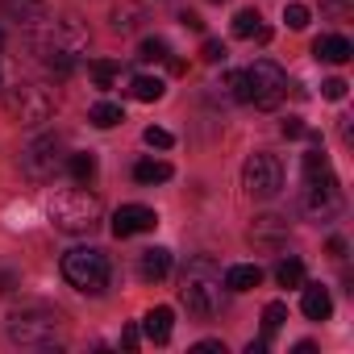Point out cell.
Masks as SVG:
<instances>
[{"mask_svg":"<svg viewBox=\"0 0 354 354\" xmlns=\"http://www.w3.org/2000/svg\"><path fill=\"white\" fill-rule=\"evenodd\" d=\"M242 188L259 201H271L283 188V162L275 154H250L242 167Z\"/></svg>","mask_w":354,"mask_h":354,"instance_id":"cell-7","label":"cell"},{"mask_svg":"<svg viewBox=\"0 0 354 354\" xmlns=\"http://www.w3.org/2000/svg\"><path fill=\"white\" fill-rule=\"evenodd\" d=\"M167 55H171V46H167L162 38H146V42L138 46V59H142V63H162Z\"/></svg>","mask_w":354,"mask_h":354,"instance_id":"cell-28","label":"cell"},{"mask_svg":"<svg viewBox=\"0 0 354 354\" xmlns=\"http://www.w3.org/2000/svg\"><path fill=\"white\" fill-rule=\"evenodd\" d=\"M142 138H146V146H154V150H171V146H175V138H171L162 125H150Z\"/></svg>","mask_w":354,"mask_h":354,"instance_id":"cell-32","label":"cell"},{"mask_svg":"<svg viewBox=\"0 0 354 354\" xmlns=\"http://www.w3.org/2000/svg\"><path fill=\"white\" fill-rule=\"evenodd\" d=\"M142 333L150 337V342H171V333H175V313L167 308V304H158V308H150L146 317H142Z\"/></svg>","mask_w":354,"mask_h":354,"instance_id":"cell-15","label":"cell"},{"mask_svg":"<svg viewBox=\"0 0 354 354\" xmlns=\"http://www.w3.org/2000/svg\"><path fill=\"white\" fill-rule=\"evenodd\" d=\"M259 283H263V267H254V263H238V267L225 271V288L230 292H250Z\"/></svg>","mask_w":354,"mask_h":354,"instance_id":"cell-17","label":"cell"},{"mask_svg":"<svg viewBox=\"0 0 354 354\" xmlns=\"http://www.w3.org/2000/svg\"><path fill=\"white\" fill-rule=\"evenodd\" d=\"M192 350H196V354H225V346H221V342H213V337H209V342H196Z\"/></svg>","mask_w":354,"mask_h":354,"instance_id":"cell-38","label":"cell"},{"mask_svg":"<svg viewBox=\"0 0 354 354\" xmlns=\"http://www.w3.org/2000/svg\"><path fill=\"white\" fill-rule=\"evenodd\" d=\"M246 88H250V104H259V109H275V104L283 100V92H288V75H283L279 63H271V59H254V63L246 67Z\"/></svg>","mask_w":354,"mask_h":354,"instance_id":"cell-6","label":"cell"},{"mask_svg":"<svg viewBox=\"0 0 354 354\" xmlns=\"http://www.w3.org/2000/svg\"><path fill=\"white\" fill-rule=\"evenodd\" d=\"M225 88H230V96H234V100H242V104H250V88H246V71H230V75H225Z\"/></svg>","mask_w":354,"mask_h":354,"instance_id":"cell-30","label":"cell"},{"mask_svg":"<svg viewBox=\"0 0 354 354\" xmlns=\"http://www.w3.org/2000/svg\"><path fill=\"white\" fill-rule=\"evenodd\" d=\"M0 84H5V75H0Z\"/></svg>","mask_w":354,"mask_h":354,"instance_id":"cell-42","label":"cell"},{"mask_svg":"<svg viewBox=\"0 0 354 354\" xmlns=\"http://www.w3.org/2000/svg\"><path fill=\"white\" fill-rule=\"evenodd\" d=\"M5 109H9V117L21 121V125H42V121L55 117V96H50V88H42V84H17V88L5 96Z\"/></svg>","mask_w":354,"mask_h":354,"instance_id":"cell-4","label":"cell"},{"mask_svg":"<svg viewBox=\"0 0 354 354\" xmlns=\"http://www.w3.org/2000/svg\"><path fill=\"white\" fill-rule=\"evenodd\" d=\"M300 288H304V300H300L304 317H308V321H329V313H333L329 288H321V283H300Z\"/></svg>","mask_w":354,"mask_h":354,"instance_id":"cell-16","label":"cell"},{"mask_svg":"<svg viewBox=\"0 0 354 354\" xmlns=\"http://www.w3.org/2000/svg\"><path fill=\"white\" fill-rule=\"evenodd\" d=\"M329 254H333V259H346V242H342V238H333V242H329Z\"/></svg>","mask_w":354,"mask_h":354,"instance_id":"cell-40","label":"cell"},{"mask_svg":"<svg viewBox=\"0 0 354 354\" xmlns=\"http://www.w3.org/2000/svg\"><path fill=\"white\" fill-rule=\"evenodd\" d=\"M63 275H67L71 288H80V292H88V296H100V292L109 288L113 267H109L104 250H96V246H75V250L63 254Z\"/></svg>","mask_w":354,"mask_h":354,"instance_id":"cell-3","label":"cell"},{"mask_svg":"<svg viewBox=\"0 0 354 354\" xmlns=\"http://www.w3.org/2000/svg\"><path fill=\"white\" fill-rule=\"evenodd\" d=\"M5 333H9L13 346H50L59 337V317L46 313V308H26V313L9 317Z\"/></svg>","mask_w":354,"mask_h":354,"instance_id":"cell-5","label":"cell"},{"mask_svg":"<svg viewBox=\"0 0 354 354\" xmlns=\"http://www.w3.org/2000/svg\"><path fill=\"white\" fill-rule=\"evenodd\" d=\"M283 21H288V30H304L308 26V5H288L283 9Z\"/></svg>","mask_w":354,"mask_h":354,"instance_id":"cell-33","label":"cell"},{"mask_svg":"<svg viewBox=\"0 0 354 354\" xmlns=\"http://www.w3.org/2000/svg\"><path fill=\"white\" fill-rule=\"evenodd\" d=\"M0 9L9 17H21V21H38L42 17V0H0Z\"/></svg>","mask_w":354,"mask_h":354,"instance_id":"cell-25","label":"cell"},{"mask_svg":"<svg viewBox=\"0 0 354 354\" xmlns=\"http://www.w3.org/2000/svg\"><path fill=\"white\" fill-rule=\"evenodd\" d=\"M162 92H167V84L158 75H133L129 80V96L133 100H146L150 104V100H162Z\"/></svg>","mask_w":354,"mask_h":354,"instance_id":"cell-20","label":"cell"},{"mask_svg":"<svg viewBox=\"0 0 354 354\" xmlns=\"http://www.w3.org/2000/svg\"><path fill=\"white\" fill-rule=\"evenodd\" d=\"M225 42H217V38H205V46H201V59L205 63H225Z\"/></svg>","mask_w":354,"mask_h":354,"instance_id":"cell-34","label":"cell"},{"mask_svg":"<svg viewBox=\"0 0 354 354\" xmlns=\"http://www.w3.org/2000/svg\"><path fill=\"white\" fill-rule=\"evenodd\" d=\"M234 34H238V38H254V42H267V38H271V30L263 26L259 9H242V13L234 17Z\"/></svg>","mask_w":354,"mask_h":354,"instance_id":"cell-18","label":"cell"},{"mask_svg":"<svg viewBox=\"0 0 354 354\" xmlns=\"http://www.w3.org/2000/svg\"><path fill=\"white\" fill-rule=\"evenodd\" d=\"M133 180L138 184H167L171 180V162L167 158H142L133 167Z\"/></svg>","mask_w":354,"mask_h":354,"instance_id":"cell-19","label":"cell"},{"mask_svg":"<svg viewBox=\"0 0 354 354\" xmlns=\"http://www.w3.org/2000/svg\"><path fill=\"white\" fill-rule=\"evenodd\" d=\"M88 42V34L75 26V21H50L42 30H34V50L46 59V55H80Z\"/></svg>","mask_w":354,"mask_h":354,"instance_id":"cell-9","label":"cell"},{"mask_svg":"<svg viewBox=\"0 0 354 354\" xmlns=\"http://www.w3.org/2000/svg\"><path fill=\"white\" fill-rule=\"evenodd\" d=\"M63 167V142L55 138V133H46V138H34L26 150H21V171L30 175V180H55V171Z\"/></svg>","mask_w":354,"mask_h":354,"instance_id":"cell-8","label":"cell"},{"mask_svg":"<svg viewBox=\"0 0 354 354\" xmlns=\"http://www.w3.org/2000/svg\"><path fill=\"white\" fill-rule=\"evenodd\" d=\"M138 342H142V333H138V325H129V329H121V346H125V350H138Z\"/></svg>","mask_w":354,"mask_h":354,"instance_id":"cell-37","label":"cell"},{"mask_svg":"<svg viewBox=\"0 0 354 354\" xmlns=\"http://www.w3.org/2000/svg\"><path fill=\"white\" fill-rule=\"evenodd\" d=\"M67 171H71L75 184H92V180H96V154H88V150L67 154Z\"/></svg>","mask_w":354,"mask_h":354,"instance_id":"cell-21","label":"cell"},{"mask_svg":"<svg viewBox=\"0 0 354 354\" xmlns=\"http://www.w3.org/2000/svg\"><path fill=\"white\" fill-rule=\"evenodd\" d=\"M275 279H279V288H300L304 283V263L300 259H283L275 267Z\"/></svg>","mask_w":354,"mask_h":354,"instance_id":"cell-26","label":"cell"},{"mask_svg":"<svg viewBox=\"0 0 354 354\" xmlns=\"http://www.w3.org/2000/svg\"><path fill=\"white\" fill-rule=\"evenodd\" d=\"M313 55H317L321 63H333V67H342V63H350L354 46H350V38H342V34H321V38L313 42Z\"/></svg>","mask_w":354,"mask_h":354,"instance_id":"cell-12","label":"cell"},{"mask_svg":"<svg viewBox=\"0 0 354 354\" xmlns=\"http://www.w3.org/2000/svg\"><path fill=\"white\" fill-rule=\"evenodd\" d=\"M346 88H350V84L333 75V80H325V84H321V96H325V100H346Z\"/></svg>","mask_w":354,"mask_h":354,"instance_id":"cell-35","label":"cell"},{"mask_svg":"<svg viewBox=\"0 0 354 354\" xmlns=\"http://www.w3.org/2000/svg\"><path fill=\"white\" fill-rule=\"evenodd\" d=\"M180 21H184V26H188V30H205V21H201V17H196V13H188V9H184V13H180Z\"/></svg>","mask_w":354,"mask_h":354,"instance_id":"cell-39","label":"cell"},{"mask_svg":"<svg viewBox=\"0 0 354 354\" xmlns=\"http://www.w3.org/2000/svg\"><path fill=\"white\" fill-rule=\"evenodd\" d=\"M217 5H221V0H217Z\"/></svg>","mask_w":354,"mask_h":354,"instance_id":"cell-43","label":"cell"},{"mask_svg":"<svg viewBox=\"0 0 354 354\" xmlns=\"http://www.w3.org/2000/svg\"><path fill=\"white\" fill-rule=\"evenodd\" d=\"M221 292H225V279L217 271V263L209 254H196L184 271V288H180V300L188 304L192 317H217L221 313Z\"/></svg>","mask_w":354,"mask_h":354,"instance_id":"cell-2","label":"cell"},{"mask_svg":"<svg viewBox=\"0 0 354 354\" xmlns=\"http://www.w3.org/2000/svg\"><path fill=\"white\" fill-rule=\"evenodd\" d=\"M279 133H283V138H304V133H308V125H304L300 117H288V121L279 125Z\"/></svg>","mask_w":354,"mask_h":354,"instance_id":"cell-36","label":"cell"},{"mask_svg":"<svg viewBox=\"0 0 354 354\" xmlns=\"http://www.w3.org/2000/svg\"><path fill=\"white\" fill-rule=\"evenodd\" d=\"M154 225H158V217H154V209H146V205H121V209L113 213V234H117V238L150 234Z\"/></svg>","mask_w":354,"mask_h":354,"instance_id":"cell-11","label":"cell"},{"mask_svg":"<svg viewBox=\"0 0 354 354\" xmlns=\"http://www.w3.org/2000/svg\"><path fill=\"white\" fill-rule=\"evenodd\" d=\"M46 67H50V75H71L75 71V55H46Z\"/></svg>","mask_w":354,"mask_h":354,"instance_id":"cell-31","label":"cell"},{"mask_svg":"<svg viewBox=\"0 0 354 354\" xmlns=\"http://www.w3.org/2000/svg\"><path fill=\"white\" fill-rule=\"evenodd\" d=\"M283 321H288V304H283V300H271V304L263 308V329H267V333H275Z\"/></svg>","mask_w":354,"mask_h":354,"instance_id":"cell-29","label":"cell"},{"mask_svg":"<svg viewBox=\"0 0 354 354\" xmlns=\"http://www.w3.org/2000/svg\"><path fill=\"white\" fill-rule=\"evenodd\" d=\"M325 175H333V167H329L325 150L317 146V150H308V154H304V180H325Z\"/></svg>","mask_w":354,"mask_h":354,"instance_id":"cell-27","label":"cell"},{"mask_svg":"<svg viewBox=\"0 0 354 354\" xmlns=\"http://www.w3.org/2000/svg\"><path fill=\"white\" fill-rule=\"evenodd\" d=\"M46 217H50L55 230H63V234H71V238H84V234H92V230L100 225L104 209H100V201L80 184V188L55 192L50 205H46Z\"/></svg>","mask_w":354,"mask_h":354,"instance_id":"cell-1","label":"cell"},{"mask_svg":"<svg viewBox=\"0 0 354 354\" xmlns=\"http://www.w3.org/2000/svg\"><path fill=\"white\" fill-rule=\"evenodd\" d=\"M138 275H142L146 283L167 279V275H171V250H167V246H150V250H142V259H138Z\"/></svg>","mask_w":354,"mask_h":354,"instance_id":"cell-14","label":"cell"},{"mask_svg":"<svg viewBox=\"0 0 354 354\" xmlns=\"http://www.w3.org/2000/svg\"><path fill=\"white\" fill-rule=\"evenodd\" d=\"M304 213L317 217V221H329L342 213V188L333 175H325V180H304Z\"/></svg>","mask_w":354,"mask_h":354,"instance_id":"cell-10","label":"cell"},{"mask_svg":"<svg viewBox=\"0 0 354 354\" xmlns=\"http://www.w3.org/2000/svg\"><path fill=\"white\" fill-rule=\"evenodd\" d=\"M288 238V221L279 217V213H263V217H254V225H250V242H259V246H279Z\"/></svg>","mask_w":354,"mask_h":354,"instance_id":"cell-13","label":"cell"},{"mask_svg":"<svg viewBox=\"0 0 354 354\" xmlns=\"http://www.w3.org/2000/svg\"><path fill=\"white\" fill-rule=\"evenodd\" d=\"M109 21H113V30L125 34V30H138V26L146 21V9H142V5H117V9L109 13Z\"/></svg>","mask_w":354,"mask_h":354,"instance_id":"cell-22","label":"cell"},{"mask_svg":"<svg viewBox=\"0 0 354 354\" xmlns=\"http://www.w3.org/2000/svg\"><path fill=\"white\" fill-rule=\"evenodd\" d=\"M88 75H92L96 88H113V80L121 75V63H113V59H92V63H88Z\"/></svg>","mask_w":354,"mask_h":354,"instance_id":"cell-24","label":"cell"},{"mask_svg":"<svg viewBox=\"0 0 354 354\" xmlns=\"http://www.w3.org/2000/svg\"><path fill=\"white\" fill-rule=\"evenodd\" d=\"M0 46H5V30H0Z\"/></svg>","mask_w":354,"mask_h":354,"instance_id":"cell-41","label":"cell"},{"mask_svg":"<svg viewBox=\"0 0 354 354\" xmlns=\"http://www.w3.org/2000/svg\"><path fill=\"white\" fill-rule=\"evenodd\" d=\"M88 121H92L96 129H113V125H121V121H125V113H121V104H109V100H100V104H92Z\"/></svg>","mask_w":354,"mask_h":354,"instance_id":"cell-23","label":"cell"}]
</instances>
